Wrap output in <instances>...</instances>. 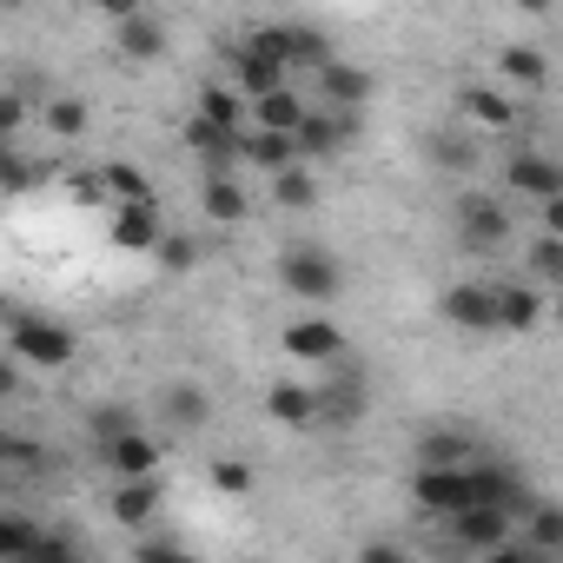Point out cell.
<instances>
[{"instance_id":"obj_3","label":"cell","mask_w":563,"mask_h":563,"mask_svg":"<svg viewBox=\"0 0 563 563\" xmlns=\"http://www.w3.org/2000/svg\"><path fill=\"white\" fill-rule=\"evenodd\" d=\"M510 225H517V212H510V199H497V192H457L451 199V232H457V245L464 252H504L510 245Z\"/></svg>"},{"instance_id":"obj_34","label":"cell","mask_w":563,"mask_h":563,"mask_svg":"<svg viewBox=\"0 0 563 563\" xmlns=\"http://www.w3.org/2000/svg\"><path fill=\"white\" fill-rule=\"evenodd\" d=\"M126 431H140V411H133V405H93V411H87V438H93V444H113V438H126Z\"/></svg>"},{"instance_id":"obj_27","label":"cell","mask_w":563,"mask_h":563,"mask_svg":"<svg viewBox=\"0 0 563 563\" xmlns=\"http://www.w3.org/2000/svg\"><path fill=\"white\" fill-rule=\"evenodd\" d=\"M100 192H107V206H153V199H159L153 179H146L133 159H107V166H100Z\"/></svg>"},{"instance_id":"obj_20","label":"cell","mask_w":563,"mask_h":563,"mask_svg":"<svg viewBox=\"0 0 563 563\" xmlns=\"http://www.w3.org/2000/svg\"><path fill=\"white\" fill-rule=\"evenodd\" d=\"M159 504H166L159 477H133V484H113V497H107V510H113V523H120V530H146V523L159 517Z\"/></svg>"},{"instance_id":"obj_14","label":"cell","mask_w":563,"mask_h":563,"mask_svg":"<svg viewBox=\"0 0 563 563\" xmlns=\"http://www.w3.org/2000/svg\"><path fill=\"white\" fill-rule=\"evenodd\" d=\"M113 47L146 67V60H159V54L173 47V34H166V21H159L153 8H126V14L113 21Z\"/></svg>"},{"instance_id":"obj_42","label":"cell","mask_w":563,"mask_h":563,"mask_svg":"<svg viewBox=\"0 0 563 563\" xmlns=\"http://www.w3.org/2000/svg\"><path fill=\"white\" fill-rule=\"evenodd\" d=\"M133 563H199V556L179 550V543H166V537H140L133 543Z\"/></svg>"},{"instance_id":"obj_4","label":"cell","mask_w":563,"mask_h":563,"mask_svg":"<svg viewBox=\"0 0 563 563\" xmlns=\"http://www.w3.org/2000/svg\"><path fill=\"white\" fill-rule=\"evenodd\" d=\"M8 358H14V365H34V372H67V365L80 358V339H74L60 319L21 312V319L8 325Z\"/></svg>"},{"instance_id":"obj_43","label":"cell","mask_w":563,"mask_h":563,"mask_svg":"<svg viewBox=\"0 0 563 563\" xmlns=\"http://www.w3.org/2000/svg\"><path fill=\"white\" fill-rule=\"evenodd\" d=\"M477 563H563V556H543V550H530V543H517V537H510V543H497V550H484Z\"/></svg>"},{"instance_id":"obj_21","label":"cell","mask_w":563,"mask_h":563,"mask_svg":"<svg viewBox=\"0 0 563 563\" xmlns=\"http://www.w3.org/2000/svg\"><path fill=\"white\" fill-rule=\"evenodd\" d=\"M265 418H272V424H286V431H312V424H319V398H312V385L278 378V385L265 391Z\"/></svg>"},{"instance_id":"obj_2","label":"cell","mask_w":563,"mask_h":563,"mask_svg":"<svg viewBox=\"0 0 563 563\" xmlns=\"http://www.w3.org/2000/svg\"><path fill=\"white\" fill-rule=\"evenodd\" d=\"M278 286H286L299 306H332L345 292V265L325 245H286L278 252Z\"/></svg>"},{"instance_id":"obj_46","label":"cell","mask_w":563,"mask_h":563,"mask_svg":"<svg viewBox=\"0 0 563 563\" xmlns=\"http://www.w3.org/2000/svg\"><path fill=\"white\" fill-rule=\"evenodd\" d=\"M8 153H14V146H0V159H8Z\"/></svg>"},{"instance_id":"obj_24","label":"cell","mask_w":563,"mask_h":563,"mask_svg":"<svg viewBox=\"0 0 563 563\" xmlns=\"http://www.w3.org/2000/svg\"><path fill=\"white\" fill-rule=\"evenodd\" d=\"M497 80H504V93L510 87H550V54L543 47H530V41H510L504 54H497Z\"/></svg>"},{"instance_id":"obj_12","label":"cell","mask_w":563,"mask_h":563,"mask_svg":"<svg viewBox=\"0 0 563 563\" xmlns=\"http://www.w3.org/2000/svg\"><path fill=\"white\" fill-rule=\"evenodd\" d=\"M457 120H471V126H484V133H517V120H523V107H517V93H504V87H457Z\"/></svg>"},{"instance_id":"obj_45","label":"cell","mask_w":563,"mask_h":563,"mask_svg":"<svg viewBox=\"0 0 563 563\" xmlns=\"http://www.w3.org/2000/svg\"><path fill=\"white\" fill-rule=\"evenodd\" d=\"M74 199H80V206H107V192H100V173H80V179H74ZM107 212H113V206H107Z\"/></svg>"},{"instance_id":"obj_1","label":"cell","mask_w":563,"mask_h":563,"mask_svg":"<svg viewBox=\"0 0 563 563\" xmlns=\"http://www.w3.org/2000/svg\"><path fill=\"white\" fill-rule=\"evenodd\" d=\"M239 47H252V54H265L272 67H286V80H312L325 60H339V47H332V34L325 27H312V21H265V27H252Z\"/></svg>"},{"instance_id":"obj_5","label":"cell","mask_w":563,"mask_h":563,"mask_svg":"<svg viewBox=\"0 0 563 563\" xmlns=\"http://www.w3.org/2000/svg\"><path fill=\"white\" fill-rule=\"evenodd\" d=\"M312 398H319V424L352 431V424L365 418V405H372L365 365H358V358H339V365H332V378H325V385H312Z\"/></svg>"},{"instance_id":"obj_25","label":"cell","mask_w":563,"mask_h":563,"mask_svg":"<svg viewBox=\"0 0 563 563\" xmlns=\"http://www.w3.org/2000/svg\"><path fill=\"white\" fill-rule=\"evenodd\" d=\"M239 159H245L252 173H265V179H272V173H286V166H306L299 146H292L286 133H252V126H245V140H239Z\"/></svg>"},{"instance_id":"obj_16","label":"cell","mask_w":563,"mask_h":563,"mask_svg":"<svg viewBox=\"0 0 563 563\" xmlns=\"http://www.w3.org/2000/svg\"><path fill=\"white\" fill-rule=\"evenodd\" d=\"M225 87L252 107V100H265V93H278V87H292L286 80V67H272L265 54H252V47H232L225 54Z\"/></svg>"},{"instance_id":"obj_28","label":"cell","mask_w":563,"mask_h":563,"mask_svg":"<svg viewBox=\"0 0 563 563\" xmlns=\"http://www.w3.org/2000/svg\"><path fill=\"white\" fill-rule=\"evenodd\" d=\"M41 113V126L60 140V146H74V140H87V126H93V113H87V100H74V93H54L47 107H34Z\"/></svg>"},{"instance_id":"obj_33","label":"cell","mask_w":563,"mask_h":563,"mask_svg":"<svg viewBox=\"0 0 563 563\" xmlns=\"http://www.w3.org/2000/svg\"><path fill=\"white\" fill-rule=\"evenodd\" d=\"M21 563H93V556L80 550V537H74V530L47 523V530H41V543H34V550H27Z\"/></svg>"},{"instance_id":"obj_32","label":"cell","mask_w":563,"mask_h":563,"mask_svg":"<svg viewBox=\"0 0 563 563\" xmlns=\"http://www.w3.org/2000/svg\"><path fill=\"white\" fill-rule=\"evenodd\" d=\"M41 530H47V523H34V517H21V510H0V563H21V556L41 543Z\"/></svg>"},{"instance_id":"obj_17","label":"cell","mask_w":563,"mask_h":563,"mask_svg":"<svg viewBox=\"0 0 563 563\" xmlns=\"http://www.w3.org/2000/svg\"><path fill=\"white\" fill-rule=\"evenodd\" d=\"M100 464H107L120 484H133V477H153V471H159V438L140 424V431H126V438L100 444Z\"/></svg>"},{"instance_id":"obj_26","label":"cell","mask_w":563,"mask_h":563,"mask_svg":"<svg viewBox=\"0 0 563 563\" xmlns=\"http://www.w3.org/2000/svg\"><path fill=\"white\" fill-rule=\"evenodd\" d=\"M192 120H206V126H219V133H245V100H239L225 80H206V87L192 93Z\"/></svg>"},{"instance_id":"obj_8","label":"cell","mask_w":563,"mask_h":563,"mask_svg":"<svg viewBox=\"0 0 563 563\" xmlns=\"http://www.w3.org/2000/svg\"><path fill=\"white\" fill-rule=\"evenodd\" d=\"M352 140H358V113H325V107L306 100V120H299V133H292V146H299L306 166H312V159H339Z\"/></svg>"},{"instance_id":"obj_39","label":"cell","mask_w":563,"mask_h":563,"mask_svg":"<svg viewBox=\"0 0 563 563\" xmlns=\"http://www.w3.org/2000/svg\"><path fill=\"white\" fill-rule=\"evenodd\" d=\"M41 179H47V166H34V159H21V153L0 159V192H27V186H41Z\"/></svg>"},{"instance_id":"obj_15","label":"cell","mask_w":563,"mask_h":563,"mask_svg":"<svg viewBox=\"0 0 563 563\" xmlns=\"http://www.w3.org/2000/svg\"><path fill=\"white\" fill-rule=\"evenodd\" d=\"M444 530H451V543H457V550H471V556H484V550H497V543H510V537H517V523H510L504 510H490V504L457 510Z\"/></svg>"},{"instance_id":"obj_9","label":"cell","mask_w":563,"mask_h":563,"mask_svg":"<svg viewBox=\"0 0 563 563\" xmlns=\"http://www.w3.org/2000/svg\"><path fill=\"white\" fill-rule=\"evenodd\" d=\"M484 451H477V431L457 418V424H431L418 444H411V471H464V464H477Z\"/></svg>"},{"instance_id":"obj_41","label":"cell","mask_w":563,"mask_h":563,"mask_svg":"<svg viewBox=\"0 0 563 563\" xmlns=\"http://www.w3.org/2000/svg\"><path fill=\"white\" fill-rule=\"evenodd\" d=\"M34 120V100H21V93H0V146H14V133Z\"/></svg>"},{"instance_id":"obj_29","label":"cell","mask_w":563,"mask_h":563,"mask_svg":"<svg viewBox=\"0 0 563 563\" xmlns=\"http://www.w3.org/2000/svg\"><path fill=\"white\" fill-rule=\"evenodd\" d=\"M199 212H206L212 225H239V219L252 212V199H245L239 173H232V179H206V192H199Z\"/></svg>"},{"instance_id":"obj_37","label":"cell","mask_w":563,"mask_h":563,"mask_svg":"<svg viewBox=\"0 0 563 563\" xmlns=\"http://www.w3.org/2000/svg\"><path fill=\"white\" fill-rule=\"evenodd\" d=\"M206 477H212V490H225V497H252V484H258V471H252L245 457H219Z\"/></svg>"},{"instance_id":"obj_31","label":"cell","mask_w":563,"mask_h":563,"mask_svg":"<svg viewBox=\"0 0 563 563\" xmlns=\"http://www.w3.org/2000/svg\"><path fill=\"white\" fill-rule=\"evenodd\" d=\"M272 199L286 206V212L319 206V179H312V166H286V173H272Z\"/></svg>"},{"instance_id":"obj_6","label":"cell","mask_w":563,"mask_h":563,"mask_svg":"<svg viewBox=\"0 0 563 563\" xmlns=\"http://www.w3.org/2000/svg\"><path fill=\"white\" fill-rule=\"evenodd\" d=\"M504 186H510L517 199L550 206V199H563V159H550L543 146H510V159H504Z\"/></svg>"},{"instance_id":"obj_38","label":"cell","mask_w":563,"mask_h":563,"mask_svg":"<svg viewBox=\"0 0 563 563\" xmlns=\"http://www.w3.org/2000/svg\"><path fill=\"white\" fill-rule=\"evenodd\" d=\"M431 159H438L444 173H471V166H477V146L457 140V133H438V140H431Z\"/></svg>"},{"instance_id":"obj_13","label":"cell","mask_w":563,"mask_h":563,"mask_svg":"<svg viewBox=\"0 0 563 563\" xmlns=\"http://www.w3.org/2000/svg\"><path fill=\"white\" fill-rule=\"evenodd\" d=\"M490 319L497 332H537L543 325V292L530 286V278H504V286H490Z\"/></svg>"},{"instance_id":"obj_19","label":"cell","mask_w":563,"mask_h":563,"mask_svg":"<svg viewBox=\"0 0 563 563\" xmlns=\"http://www.w3.org/2000/svg\"><path fill=\"white\" fill-rule=\"evenodd\" d=\"M166 239V219H159V199L153 206H113V245L120 252H140L153 258V245Z\"/></svg>"},{"instance_id":"obj_30","label":"cell","mask_w":563,"mask_h":563,"mask_svg":"<svg viewBox=\"0 0 563 563\" xmlns=\"http://www.w3.org/2000/svg\"><path fill=\"white\" fill-rule=\"evenodd\" d=\"M41 471H47V451H41V444L0 431V484H34Z\"/></svg>"},{"instance_id":"obj_22","label":"cell","mask_w":563,"mask_h":563,"mask_svg":"<svg viewBox=\"0 0 563 563\" xmlns=\"http://www.w3.org/2000/svg\"><path fill=\"white\" fill-rule=\"evenodd\" d=\"M159 418H166L173 431H206V424H212V398H206V385L173 378V385L159 391Z\"/></svg>"},{"instance_id":"obj_36","label":"cell","mask_w":563,"mask_h":563,"mask_svg":"<svg viewBox=\"0 0 563 563\" xmlns=\"http://www.w3.org/2000/svg\"><path fill=\"white\" fill-rule=\"evenodd\" d=\"M153 258H159V272H192V265H199V239H192V232H166V239L153 245Z\"/></svg>"},{"instance_id":"obj_10","label":"cell","mask_w":563,"mask_h":563,"mask_svg":"<svg viewBox=\"0 0 563 563\" xmlns=\"http://www.w3.org/2000/svg\"><path fill=\"white\" fill-rule=\"evenodd\" d=\"M411 504L424 510V517H457V510H471L477 504V490H471V464L464 471H411Z\"/></svg>"},{"instance_id":"obj_35","label":"cell","mask_w":563,"mask_h":563,"mask_svg":"<svg viewBox=\"0 0 563 563\" xmlns=\"http://www.w3.org/2000/svg\"><path fill=\"white\" fill-rule=\"evenodd\" d=\"M523 265H530V286H537V292H543V286H556V278H563V239L537 232V245L523 252Z\"/></svg>"},{"instance_id":"obj_23","label":"cell","mask_w":563,"mask_h":563,"mask_svg":"<svg viewBox=\"0 0 563 563\" xmlns=\"http://www.w3.org/2000/svg\"><path fill=\"white\" fill-rule=\"evenodd\" d=\"M299 120H306V100H299V87H278V93H265V100H252L245 107V126L252 133H299Z\"/></svg>"},{"instance_id":"obj_7","label":"cell","mask_w":563,"mask_h":563,"mask_svg":"<svg viewBox=\"0 0 563 563\" xmlns=\"http://www.w3.org/2000/svg\"><path fill=\"white\" fill-rule=\"evenodd\" d=\"M372 100V67H358V60H325L319 74H312V107H325V113H358Z\"/></svg>"},{"instance_id":"obj_44","label":"cell","mask_w":563,"mask_h":563,"mask_svg":"<svg viewBox=\"0 0 563 563\" xmlns=\"http://www.w3.org/2000/svg\"><path fill=\"white\" fill-rule=\"evenodd\" d=\"M21 385H27V372H21L8 352H0V398H21Z\"/></svg>"},{"instance_id":"obj_18","label":"cell","mask_w":563,"mask_h":563,"mask_svg":"<svg viewBox=\"0 0 563 563\" xmlns=\"http://www.w3.org/2000/svg\"><path fill=\"white\" fill-rule=\"evenodd\" d=\"M438 312H444V325H457V332H497V319H490V286H484V278H457Z\"/></svg>"},{"instance_id":"obj_11","label":"cell","mask_w":563,"mask_h":563,"mask_svg":"<svg viewBox=\"0 0 563 563\" xmlns=\"http://www.w3.org/2000/svg\"><path fill=\"white\" fill-rule=\"evenodd\" d=\"M278 345H286V358H299V365H339V358H352V345H345V332L332 319H292L286 332H278Z\"/></svg>"},{"instance_id":"obj_40","label":"cell","mask_w":563,"mask_h":563,"mask_svg":"<svg viewBox=\"0 0 563 563\" xmlns=\"http://www.w3.org/2000/svg\"><path fill=\"white\" fill-rule=\"evenodd\" d=\"M358 563H418V550L405 537H372V543H358Z\"/></svg>"}]
</instances>
